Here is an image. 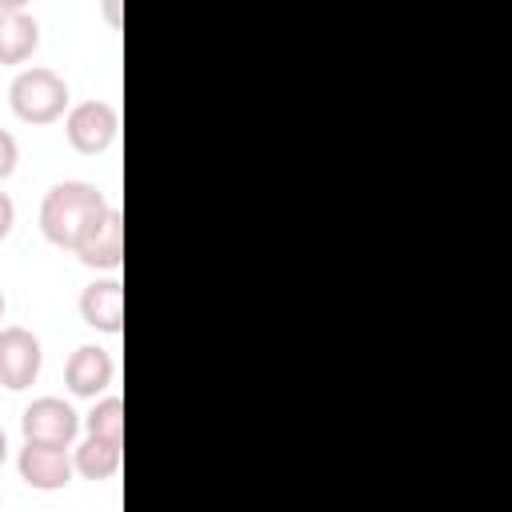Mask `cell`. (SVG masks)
<instances>
[{
    "mask_svg": "<svg viewBox=\"0 0 512 512\" xmlns=\"http://www.w3.org/2000/svg\"><path fill=\"white\" fill-rule=\"evenodd\" d=\"M4 456H8V440H4V428H0V464H4Z\"/></svg>",
    "mask_w": 512,
    "mask_h": 512,
    "instance_id": "15",
    "label": "cell"
},
{
    "mask_svg": "<svg viewBox=\"0 0 512 512\" xmlns=\"http://www.w3.org/2000/svg\"><path fill=\"white\" fill-rule=\"evenodd\" d=\"M80 316L96 332L120 336L124 332V284L120 280H92L80 292Z\"/></svg>",
    "mask_w": 512,
    "mask_h": 512,
    "instance_id": "10",
    "label": "cell"
},
{
    "mask_svg": "<svg viewBox=\"0 0 512 512\" xmlns=\"http://www.w3.org/2000/svg\"><path fill=\"white\" fill-rule=\"evenodd\" d=\"M8 104L24 124H52L68 108V84L56 68L32 64L20 68L16 80L8 84Z\"/></svg>",
    "mask_w": 512,
    "mask_h": 512,
    "instance_id": "2",
    "label": "cell"
},
{
    "mask_svg": "<svg viewBox=\"0 0 512 512\" xmlns=\"http://www.w3.org/2000/svg\"><path fill=\"white\" fill-rule=\"evenodd\" d=\"M16 160H20V144L8 128H0V180H8L16 172Z\"/></svg>",
    "mask_w": 512,
    "mask_h": 512,
    "instance_id": "13",
    "label": "cell"
},
{
    "mask_svg": "<svg viewBox=\"0 0 512 512\" xmlns=\"http://www.w3.org/2000/svg\"><path fill=\"white\" fill-rule=\"evenodd\" d=\"M20 432L28 444H52V448H72L80 432V412L60 400V396H36L20 412Z\"/></svg>",
    "mask_w": 512,
    "mask_h": 512,
    "instance_id": "3",
    "label": "cell"
},
{
    "mask_svg": "<svg viewBox=\"0 0 512 512\" xmlns=\"http://www.w3.org/2000/svg\"><path fill=\"white\" fill-rule=\"evenodd\" d=\"M88 436H104V440H120L124 444V400L120 396H100L88 416H84Z\"/></svg>",
    "mask_w": 512,
    "mask_h": 512,
    "instance_id": "12",
    "label": "cell"
},
{
    "mask_svg": "<svg viewBox=\"0 0 512 512\" xmlns=\"http://www.w3.org/2000/svg\"><path fill=\"white\" fill-rule=\"evenodd\" d=\"M116 128H120V112L116 104L108 100H80L68 108L64 116V132H68V144L84 156H96L104 152L112 140H116Z\"/></svg>",
    "mask_w": 512,
    "mask_h": 512,
    "instance_id": "4",
    "label": "cell"
},
{
    "mask_svg": "<svg viewBox=\"0 0 512 512\" xmlns=\"http://www.w3.org/2000/svg\"><path fill=\"white\" fill-rule=\"evenodd\" d=\"M108 208V196L88 180H60L40 200V232L56 248H76L80 232Z\"/></svg>",
    "mask_w": 512,
    "mask_h": 512,
    "instance_id": "1",
    "label": "cell"
},
{
    "mask_svg": "<svg viewBox=\"0 0 512 512\" xmlns=\"http://www.w3.org/2000/svg\"><path fill=\"white\" fill-rule=\"evenodd\" d=\"M112 376H116V364H112V356H108L104 348H96V344H80V348L68 356V364H64V384H68V392H72V396H84V400H100V392H108Z\"/></svg>",
    "mask_w": 512,
    "mask_h": 512,
    "instance_id": "8",
    "label": "cell"
},
{
    "mask_svg": "<svg viewBox=\"0 0 512 512\" xmlns=\"http://www.w3.org/2000/svg\"><path fill=\"white\" fill-rule=\"evenodd\" d=\"M16 468H20V480L36 492H60L72 480L68 448H52V444H28L24 440V448L16 456Z\"/></svg>",
    "mask_w": 512,
    "mask_h": 512,
    "instance_id": "7",
    "label": "cell"
},
{
    "mask_svg": "<svg viewBox=\"0 0 512 512\" xmlns=\"http://www.w3.org/2000/svg\"><path fill=\"white\" fill-rule=\"evenodd\" d=\"M12 224H16V204L8 192H0V240L12 232Z\"/></svg>",
    "mask_w": 512,
    "mask_h": 512,
    "instance_id": "14",
    "label": "cell"
},
{
    "mask_svg": "<svg viewBox=\"0 0 512 512\" xmlns=\"http://www.w3.org/2000/svg\"><path fill=\"white\" fill-rule=\"evenodd\" d=\"M40 364H44V348L28 328L20 324L0 328V384L4 388L12 392L28 388L40 376Z\"/></svg>",
    "mask_w": 512,
    "mask_h": 512,
    "instance_id": "5",
    "label": "cell"
},
{
    "mask_svg": "<svg viewBox=\"0 0 512 512\" xmlns=\"http://www.w3.org/2000/svg\"><path fill=\"white\" fill-rule=\"evenodd\" d=\"M88 268H120L124 260V220H120V208L108 204L76 240L72 248Z\"/></svg>",
    "mask_w": 512,
    "mask_h": 512,
    "instance_id": "6",
    "label": "cell"
},
{
    "mask_svg": "<svg viewBox=\"0 0 512 512\" xmlns=\"http://www.w3.org/2000/svg\"><path fill=\"white\" fill-rule=\"evenodd\" d=\"M124 460V444L120 440H104V436H84L72 452V472H80L84 480H112L120 472Z\"/></svg>",
    "mask_w": 512,
    "mask_h": 512,
    "instance_id": "11",
    "label": "cell"
},
{
    "mask_svg": "<svg viewBox=\"0 0 512 512\" xmlns=\"http://www.w3.org/2000/svg\"><path fill=\"white\" fill-rule=\"evenodd\" d=\"M40 48V20L20 4H0V64H24Z\"/></svg>",
    "mask_w": 512,
    "mask_h": 512,
    "instance_id": "9",
    "label": "cell"
},
{
    "mask_svg": "<svg viewBox=\"0 0 512 512\" xmlns=\"http://www.w3.org/2000/svg\"><path fill=\"white\" fill-rule=\"evenodd\" d=\"M0 316H4V292H0Z\"/></svg>",
    "mask_w": 512,
    "mask_h": 512,
    "instance_id": "16",
    "label": "cell"
}]
</instances>
